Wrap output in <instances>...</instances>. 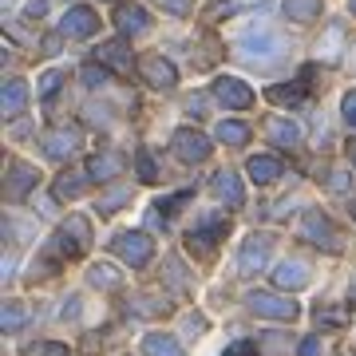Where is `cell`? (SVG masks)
<instances>
[{"label": "cell", "instance_id": "obj_32", "mask_svg": "<svg viewBox=\"0 0 356 356\" xmlns=\"http://www.w3.org/2000/svg\"><path fill=\"white\" fill-rule=\"evenodd\" d=\"M222 356H257V344L254 341H238V344H229Z\"/></svg>", "mask_w": 356, "mask_h": 356}, {"label": "cell", "instance_id": "obj_28", "mask_svg": "<svg viewBox=\"0 0 356 356\" xmlns=\"http://www.w3.org/2000/svg\"><path fill=\"white\" fill-rule=\"evenodd\" d=\"M135 163H139V178H143V182H159V166H154L151 151H139V154H135Z\"/></svg>", "mask_w": 356, "mask_h": 356}, {"label": "cell", "instance_id": "obj_13", "mask_svg": "<svg viewBox=\"0 0 356 356\" xmlns=\"http://www.w3.org/2000/svg\"><path fill=\"white\" fill-rule=\"evenodd\" d=\"M143 76H147V83H151V88H175V67L166 64L163 56H147V60H143Z\"/></svg>", "mask_w": 356, "mask_h": 356}, {"label": "cell", "instance_id": "obj_1", "mask_svg": "<svg viewBox=\"0 0 356 356\" xmlns=\"http://www.w3.org/2000/svg\"><path fill=\"white\" fill-rule=\"evenodd\" d=\"M111 250L123 257V261H131V266H147L151 254H154V242L147 234H139V229H131V234H119V238H115Z\"/></svg>", "mask_w": 356, "mask_h": 356}, {"label": "cell", "instance_id": "obj_5", "mask_svg": "<svg viewBox=\"0 0 356 356\" xmlns=\"http://www.w3.org/2000/svg\"><path fill=\"white\" fill-rule=\"evenodd\" d=\"M214 95L226 103V107H234V111H245V107L254 103V91L245 88L242 79H234V76H222V79H218V83H214Z\"/></svg>", "mask_w": 356, "mask_h": 356}, {"label": "cell", "instance_id": "obj_19", "mask_svg": "<svg viewBox=\"0 0 356 356\" xmlns=\"http://www.w3.org/2000/svg\"><path fill=\"white\" fill-rule=\"evenodd\" d=\"M266 135L277 143V147H297V143H301V131H297V123H289V119H277V115H273V119H266Z\"/></svg>", "mask_w": 356, "mask_h": 356}, {"label": "cell", "instance_id": "obj_14", "mask_svg": "<svg viewBox=\"0 0 356 356\" xmlns=\"http://www.w3.org/2000/svg\"><path fill=\"white\" fill-rule=\"evenodd\" d=\"M99 64L115 67V72H131V48H127V40H111V44H99Z\"/></svg>", "mask_w": 356, "mask_h": 356}, {"label": "cell", "instance_id": "obj_8", "mask_svg": "<svg viewBox=\"0 0 356 356\" xmlns=\"http://www.w3.org/2000/svg\"><path fill=\"white\" fill-rule=\"evenodd\" d=\"M95 28H99V16L91 13L88 4H76V8H67L60 32H64V36H91Z\"/></svg>", "mask_w": 356, "mask_h": 356}, {"label": "cell", "instance_id": "obj_40", "mask_svg": "<svg viewBox=\"0 0 356 356\" xmlns=\"http://www.w3.org/2000/svg\"><path fill=\"white\" fill-rule=\"evenodd\" d=\"M348 154H353V163H356V143H353V147H348Z\"/></svg>", "mask_w": 356, "mask_h": 356}, {"label": "cell", "instance_id": "obj_41", "mask_svg": "<svg viewBox=\"0 0 356 356\" xmlns=\"http://www.w3.org/2000/svg\"><path fill=\"white\" fill-rule=\"evenodd\" d=\"M353 301H356V277H353Z\"/></svg>", "mask_w": 356, "mask_h": 356}, {"label": "cell", "instance_id": "obj_15", "mask_svg": "<svg viewBox=\"0 0 356 356\" xmlns=\"http://www.w3.org/2000/svg\"><path fill=\"white\" fill-rule=\"evenodd\" d=\"M24 103H28V83L24 79H8V83H4V95H0L4 119H16V115L24 111Z\"/></svg>", "mask_w": 356, "mask_h": 356}, {"label": "cell", "instance_id": "obj_25", "mask_svg": "<svg viewBox=\"0 0 356 356\" xmlns=\"http://www.w3.org/2000/svg\"><path fill=\"white\" fill-rule=\"evenodd\" d=\"M218 139L222 143H229V147H242L245 139H250V127H245V123H234V119H222V123H218Z\"/></svg>", "mask_w": 356, "mask_h": 356}, {"label": "cell", "instance_id": "obj_38", "mask_svg": "<svg viewBox=\"0 0 356 356\" xmlns=\"http://www.w3.org/2000/svg\"><path fill=\"white\" fill-rule=\"evenodd\" d=\"M24 13H28V16H44V13H48V0H28Z\"/></svg>", "mask_w": 356, "mask_h": 356}, {"label": "cell", "instance_id": "obj_33", "mask_svg": "<svg viewBox=\"0 0 356 356\" xmlns=\"http://www.w3.org/2000/svg\"><path fill=\"white\" fill-rule=\"evenodd\" d=\"M60 79H64V76H60V72H48V76L40 79V95H44V99H48L51 91L60 88Z\"/></svg>", "mask_w": 356, "mask_h": 356}, {"label": "cell", "instance_id": "obj_7", "mask_svg": "<svg viewBox=\"0 0 356 356\" xmlns=\"http://www.w3.org/2000/svg\"><path fill=\"white\" fill-rule=\"evenodd\" d=\"M305 238L313 245H325V250H341L337 234H332V222L321 214V210H309V214H305Z\"/></svg>", "mask_w": 356, "mask_h": 356}, {"label": "cell", "instance_id": "obj_6", "mask_svg": "<svg viewBox=\"0 0 356 356\" xmlns=\"http://www.w3.org/2000/svg\"><path fill=\"white\" fill-rule=\"evenodd\" d=\"M269 250H273V238L269 234H254V238H245V245H242V273H257V269L266 266V257H269Z\"/></svg>", "mask_w": 356, "mask_h": 356}, {"label": "cell", "instance_id": "obj_37", "mask_svg": "<svg viewBox=\"0 0 356 356\" xmlns=\"http://www.w3.org/2000/svg\"><path fill=\"white\" fill-rule=\"evenodd\" d=\"M301 356H321V341H317V337H305V341H301Z\"/></svg>", "mask_w": 356, "mask_h": 356}, {"label": "cell", "instance_id": "obj_29", "mask_svg": "<svg viewBox=\"0 0 356 356\" xmlns=\"http://www.w3.org/2000/svg\"><path fill=\"white\" fill-rule=\"evenodd\" d=\"M83 83L88 88H103L107 83V67H83Z\"/></svg>", "mask_w": 356, "mask_h": 356}, {"label": "cell", "instance_id": "obj_23", "mask_svg": "<svg viewBox=\"0 0 356 356\" xmlns=\"http://www.w3.org/2000/svg\"><path fill=\"white\" fill-rule=\"evenodd\" d=\"M285 16L297 24H309L321 16V0H285Z\"/></svg>", "mask_w": 356, "mask_h": 356}, {"label": "cell", "instance_id": "obj_36", "mask_svg": "<svg viewBox=\"0 0 356 356\" xmlns=\"http://www.w3.org/2000/svg\"><path fill=\"white\" fill-rule=\"evenodd\" d=\"M344 119L356 127V91H348V95H344Z\"/></svg>", "mask_w": 356, "mask_h": 356}, {"label": "cell", "instance_id": "obj_27", "mask_svg": "<svg viewBox=\"0 0 356 356\" xmlns=\"http://www.w3.org/2000/svg\"><path fill=\"white\" fill-rule=\"evenodd\" d=\"M24 317H28L24 305H16V301H8V305H4V329H8V332L20 329V325H24Z\"/></svg>", "mask_w": 356, "mask_h": 356}, {"label": "cell", "instance_id": "obj_10", "mask_svg": "<svg viewBox=\"0 0 356 356\" xmlns=\"http://www.w3.org/2000/svg\"><path fill=\"white\" fill-rule=\"evenodd\" d=\"M222 229H226V222H222V218H206L202 229H194L191 238H186L191 254H210V250L218 245V238H222Z\"/></svg>", "mask_w": 356, "mask_h": 356}, {"label": "cell", "instance_id": "obj_12", "mask_svg": "<svg viewBox=\"0 0 356 356\" xmlns=\"http://www.w3.org/2000/svg\"><path fill=\"white\" fill-rule=\"evenodd\" d=\"M313 72H317V67H305V72H301V83H289V88H269L266 99L281 103V107H297V103L305 99V83L313 79Z\"/></svg>", "mask_w": 356, "mask_h": 356}, {"label": "cell", "instance_id": "obj_20", "mask_svg": "<svg viewBox=\"0 0 356 356\" xmlns=\"http://www.w3.org/2000/svg\"><path fill=\"white\" fill-rule=\"evenodd\" d=\"M76 147H79L76 131H51V135H44V151H48L51 159H67Z\"/></svg>", "mask_w": 356, "mask_h": 356}, {"label": "cell", "instance_id": "obj_9", "mask_svg": "<svg viewBox=\"0 0 356 356\" xmlns=\"http://www.w3.org/2000/svg\"><path fill=\"white\" fill-rule=\"evenodd\" d=\"M115 24H119V32L127 40V36L147 32V28H151V16H147V8H139V4H119V8H115Z\"/></svg>", "mask_w": 356, "mask_h": 356}, {"label": "cell", "instance_id": "obj_26", "mask_svg": "<svg viewBox=\"0 0 356 356\" xmlns=\"http://www.w3.org/2000/svg\"><path fill=\"white\" fill-rule=\"evenodd\" d=\"M91 175H64L60 182H56V198H67V194H79L83 186H88Z\"/></svg>", "mask_w": 356, "mask_h": 356}, {"label": "cell", "instance_id": "obj_3", "mask_svg": "<svg viewBox=\"0 0 356 356\" xmlns=\"http://www.w3.org/2000/svg\"><path fill=\"white\" fill-rule=\"evenodd\" d=\"M175 154L182 163H202L206 154H210V139H206L202 131L182 127V131H175Z\"/></svg>", "mask_w": 356, "mask_h": 356}, {"label": "cell", "instance_id": "obj_35", "mask_svg": "<svg viewBox=\"0 0 356 356\" xmlns=\"http://www.w3.org/2000/svg\"><path fill=\"white\" fill-rule=\"evenodd\" d=\"M127 202V191H115L111 198H107V202H103V214H111V210H119V206Z\"/></svg>", "mask_w": 356, "mask_h": 356}, {"label": "cell", "instance_id": "obj_18", "mask_svg": "<svg viewBox=\"0 0 356 356\" xmlns=\"http://www.w3.org/2000/svg\"><path fill=\"white\" fill-rule=\"evenodd\" d=\"M214 194L222 198V202L238 206L245 198V194H242V178L234 175V170H218V175H214Z\"/></svg>", "mask_w": 356, "mask_h": 356}, {"label": "cell", "instance_id": "obj_24", "mask_svg": "<svg viewBox=\"0 0 356 356\" xmlns=\"http://www.w3.org/2000/svg\"><path fill=\"white\" fill-rule=\"evenodd\" d=\"M143 353L147 356H182L175 337H163V332H151L147 341H143Z\"/></svg>", "mask_w": 356, "mask_h": 356}, {"label": "cell", "instance_id": "obj_30", "mask_svg": "<svg viewBox=\"0 0 356 356\" xmlns=\"http://www.w3.org/2000/svg\"><path fill=\"white\" fill-rule=\"evenodd\" d=\"M186 198H191V194L182 191V194H175V198H166V202H159V214H175V210H182V206H186Z\"/></svg>", "mask_w": 356, "mask_h": 356}, {"label": "cell", "instance_id": "obj_16", "mask_svg": "<svg viewBox=\"0 0 356 356\" xmlns=\"http://www.w3.org/2000/svg\"><path fill=\"white\" fill-rule=\"evenodd\" d=\"M273 281H277L281 289H301L309 281V266L305 261H281V266L273 269Z\"/></svg>", "mask_w": 356, "mask_h": 356}, {"label": "cell", "instance_id": "obj_21", "mask_svg": "<svg viewBox=\"0 0 356 356\" xmlns=\"http://www.w3.org/2000/svg\"><path fill=\"white\" fill-rule=\"evenodd\" d=\"M238 51H242L245 60H266V56H277V40L273 36H245L238 44Z\"/></svg>", "mask_w": 356, "mask_h": 356}, {"label": "cell", "instance_id": "obj_2", "mask_svg": "<svg viewBox=\"0 0 356 356\" xmlns=\"http://www.w3.org/2000/svg\"><path fill=\"white\" fill-rule=\"evenodd\" d=\"M245 305L261 313V317H277V321H293L297 317V301L293 297H277V293H250Z\"/></svg>", "mask_w": 356, "mask_h": 356}, {"label": "cell", "instance_id": "obj_42", "mask_svg": "<svg viewBox=\"0 0 356 356\" xmlns=\"http://www.w3.org/2000/svg\"><path fill=\"white\" fill-rule=\"evenodd\" d=\"M348 4H353V13H356V0H348Z\"/></svg>", "mask_w": 356, "mask_h": 356}, {"label": "cell", "instance_id": "obj_34", "mask_svg": "<svg viewBox=\"0 0 356 356\" xmlns=\"http://www.w3.org/2000/svg\"><path fill=\"white\" fill-rule=\"evenodd\" d=\"M329 186L332 191H348V186H353V175H348V170H337V175L329 178Z\"/></svg>", "mask_w": 356, "mask_h": 356}, {"label": "cell", "instance_id": "obj_22", "mask_svg": "<svg viewBox=\"0 0 356 356\" xmlns=\"http://www.w3.org/2000/svg\"><path fill=\"white\" fill-rule=\"evenodd\" d=\"M250 178L266 186V182H273V178H281V163L273 159V154H254V159H250Z\"/></svg>", "mask_w": 356, "mask_h": 356}, {"label": "cell", "instance_id": "obj_39", "mask_svg": "<svg viewBox=\"0 0 356 356\" xmlns=\"http://www.w3.org/2000/svg\"><path fill=\"white\" fill-rule=\"evenodd\" d=\"M166 8L170 13H186V0H166Z\"/></svg>", "mask_w": 356, "mask_h": 356}, {"label": "cell", "instance_id": "obj_4", "mask_svg": "<svg viewBox=\"0 0 356 356\" xmlns=\"http://www.w3.org/2000/svg\"><path fill=\"white\" fill-rule=\"evenodd\" d=\"M83 242H88V222H83V218H72V222H67V229H60V234L51 238V254L76 257L79 250H83Z\"/></svg>", "mask_w": 356, "mask_h": 356}, {"label": "cell", "instance_id": "obj_11", "mask_svg": "<svg viewBox=\"0 0 356 356\" xmlns=\"http://www.w3.org/2000/svg\"><path fill=\"white\" fill-rule=\"evenodd\" d=\"M36 166H28V163H13L8 166V186H4V191H8V198H24L28 191H32V186H36Z\"/></svg>", "mask_w": 356, "mask_h": 356}, {"label": "cell", "instance_id": "obj_17", "mask_svg": "<svg viewBox=\"0 0 356 356\" xmlns=\"http://www.w3.org/2000/svg\"><path fill=\"white\" fill-rule=\"evenodd\" d=\"M119 170H123V154H115V151H103L88 163V175L95 178V182H107V178H115Z\"/></svg>", "mask_w": 356, "mask_h": 356}, {"label": "cell", "instance_id": "obj_31", "mask_svg": "<svg viewBox=\"0 0 356 356\" xmlns=\"http://www.w3.org/2000/svg\"><path fill=\"white\" fill-rule=\"evenodd\" d=\"M91 285H119L115 269H91Z\"/></svg>", "mask_w": 356, "mask_h": 356}]
</instances>
